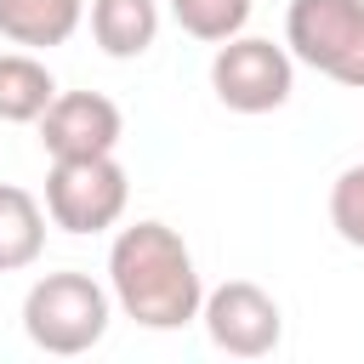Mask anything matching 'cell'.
Returning <instances> with one entry per match:
<instances>
[{
  "label": "cell",
  "mask_w": 364,
  "mask_h": 364,
  "mask_svg": "<svg viewBox=\"0 0 364 364\" xmlns=\"http://www.w3.org/2000/svg\"><path fill=\"white\" fill-rule=\"evenodd\" d=\"M40 125V148L51 159H80V154H114L125 136L119 108L102 91H57L51 108L34 119Z\"/></svg>",
  "instance_id": "cell-7"
},
{
  "label": "cell",
  "mask_w": 364,
  "mask_h": 364,
  "mask_svg": "<svg viewBox=\"0 0 364 364\" xmlns=\"http://www.w3.org/2000/svg\"><path fill=\"white\" fill-rule=\"evenodd\" d=\"M330 228L353 250H364V165H347L336 176V188H330Z\"/></svg>",
  "instance_id": "cell-13"
},
{
  "label": "cell",
  "mask_w": 364,
  "mask_h": 364,
  "mask_svg": "<svg viewBox=\"0 0 364 364\" xmlns=\"http://www.w3.org/2000/svg\"><path fill=\"white\" fill-rule=\"evenodd\" d=\"M131 182L114 154H80V159H51L46 171V216L63 233H108L125 216Z\"/></svg>",
  "instance_id": "cell-4"
},
{
  "label": "cell",
  "mask_w": 364,
  "mask_h": 364,
  "mask_svg": "<svg viewBox=\"0 0 364 364\" xmlns=\"http://www.w3.org/2000/svg\"><path fill=\"white\" fill-rule=\"evenodd\" d=\"M85 17V0H0V34L11 46H63Z\"/></svg>",
  "instance_id": "cell-10"
},
{
  "label": "cell",
  "mask_w": 364,
  "mask_h": 364,
  "mask_svg": "<svg viewBox=\"0 0 364 364\" xmlns=\"http://www.w3.org/2000/svg\"><path fill=\"white\" fill-rule=\"evenodd\" d=\"M46 250V210L28 188L0 182V273H23L34 267Z\"/></svg>",
  "instance_id": "cell-9"
},
{
  "label": "cell",
  "mask_w": 364,
  "mask_h": 364,
  "mask_svg": "<svg viewBox=\"0 0 364 364\" xmlns=\"http://www.w3.org/2000/svg\"><path fill=\"white\" fill-rule=\"evenodd\" d=\"M108 318H114V296L80 273V267H63V273H46L28 284L23 296V330L40 353L51 358H80L91 353L102 336H108Z\"/></svg>",
  "instance_id": "cell-2"
},
{
  "label": "cell",
  "mask_w": 364,
  "mask_h": 364,
  "mask_svg": "<svg viewBox=\"0 0 364 364\" xmlns=\"http://www.w3.org/2000/svg\"><path fill=\"white\" fill-rule=\"evenodd\" d=\"M210 91L233 114H273L296 91V57L262 34H233L210 57Z\"/></svg>",
  "instance_id": "cell-5"
},
{
  "label": "cell",
  "mask_w": 364,
  "mask_h": 364,
  "mask_svg": "<svg viewBox=\"0 0 364 364\" xmlns=\"http://www.w3.org/2000/svg\"><path fill=\"white\" fill-rule=\"evenodd\" d=\"M91 40L114 63L142 57L159 40V0H91Z\"/></svg>",
  "instance_id": "cell-8"
},
{
  "label": "cell",
  "mask_w": 364,
  "mask_h": 364,
  "mask_svg": "<svg viewBox=\"0 0 364 364\" xmlns=\"http://www.w3.org/2000/svg\"><path fill=\"white\" fill-rule=\"evenodd\" d=\"M108 296L125 318L142 330H182L199 318L205 279L193 267V250L165 222H131L108 245Z\"/></svg>",
  "instance_id": "cell-1"
},
{
  "label": "cell",
  "mask_w": 364,
  "mask_h": 364,
  "mask_svg": "<svg viewBox=\"0 0 364 364\" xmlns=\"http://www.w3.org/2000/svg\"><path fill=\"white\" fill-rule=\"evenodd\" d=\"M284 51L324 80L364 91V0H290Z\"/></svg>",
  "instance_id": "cell-3"
},
{
  "label": "cell",
  "mask_w": 364,
  "mask_h": 364,
  "mask_svg": "<svg viewBox=\"0 0 364 364\" xmlns=\"http://www.w3.org/2000/svg\"><path fill=\"white\" fill-rule=\"evenodd\" d=\"M171 17L182 23V34H193L205 46H222V40L245 34L250 0H171Z\"/></svg>",
  "instance_id": "cell-12"
},
{
  "label": "cell",
  "mask_w": 364,
  "mask_h": 364,
  "mask_svg": "<svg viewBox=\"0 0 364 364\" xmlns=\"http://www.w3.org/2000/svg\"><path fill=\"white\" fill-rule=\"evenodd\" d=\"M57 97V80L40 57L28 51H0V119L6 125H34Z\"/></svg>",
  "instance_id": "cell-11"
},
{
  "label": "cell",
  "mask_w": 364,
  "mask_h": 364,
  "mask_svg": "<svg viewBox=\"0 0 364 364\" xmlns=\"http://www.w3.org/2000/svg\"><path fill=\"white\" fill-rule=\"evenodd\" d=\"M199 318H205L210 347H222V353H233V358H267V353L279 347V336H284L279 301H273L262 284H250V279H228V284L205 290Z\"/></svg>",
  "instance_id": "cell-6"
}]
</instances>
